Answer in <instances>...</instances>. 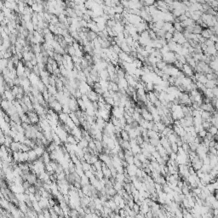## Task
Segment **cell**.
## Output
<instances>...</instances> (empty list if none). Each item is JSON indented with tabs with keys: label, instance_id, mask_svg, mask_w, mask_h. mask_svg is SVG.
<instances>
[{
	"label": "cell",
	"instance_id": "cell-1",
	"mask_svg": "<svg viewBox=\"0 0 218 218\" xmlns=\"http://www.w3.org/2000/svg\"><path fill=\"white\" fill-rule=\"evenodd\" d=\"M181 72H182L183 73H184V75H185L186 77H187V78H191L192 76L194 75V71H193V69L191 67V66H189L187 64L183 65Z\"/></svg>",
	"mask_w": 218,
	"mask_h": 218
},
{
	"label": "cell",
	"instance_id": "cell-2",
	"mask_svg": "<svg viewBox=\"0 0 218 218\" xmlns=\"http://www.w3.org/2000/svg\"><path fill=\"white\" fill-rule=\"evenodd\" d=\"M86 95H87L88 99H89V101H91V102H94V101H98V95L97 94L95 93V91H94L93 90H90V91H88V93L86 94Z\"/></svg>",
	"mask_w": 218,
	"mask_h": 218
},
{
	"label": "cell",
	"instance_id": "cell-3",
	"mask_svg": "<svg viewBox=\"0 0 218 218\" xmlns=\"http://www.w3.org/2000/svg\"><path fill=\"white\" fill-rule=\"evenodd\" d=\"M159 142H160V145L164 149H166V148H168L169 147V142L168 141L167 137H165V136H161L159 138Z\"/></svg>",
	"mask_w": 218,
	"mask_h": 218
},
{
	"label": "cell",
	"instance_id": "cell-4",
	"mask_svg": "<svg viewBox=\"0 0 218 218\" xmlns=\"http://www.w3.org/2000/svg\"><path fill=\"white\" fill-rule=\"evenodd\" d=\"M217 85V81H216V79L215 80H208V81L204 84V86H205V88L206 89H213L214 87H216V86Z\"/></svg>",
	"mask_w": 218,
	"mask_h": 218
},
{
	"label": "cell",
	"instance_id": "cell-5",
	"mask_svg": "<svg viewBox=\"0 0 218 218\" xmlns=\"http://www.w3.org/2000/svg\"><path fill=\"white\" fill-rule=\"evenodd\" d=\"M201 36H202L205 39H209L210 38V36L213 35L212 33H211V32H210V30L209 29V28H205V29H203L202 32H201Z\"/></svg>",
	"mask_w": 218,
	"mask_h": 218
},
{
	"label": "cell",
	"instance_id": "cell-6",
	"mask_svg": "<svg viewBox=\"0 0 218 218\" xmlns=\"http://www.w3.org/2000/svg\"><path fill=\"white\" fill-rule=\"evenodd\" d=\"M147 136L149 138H153V139H159L160 135L159 133L155 132V131H152V130H148L147 131Z\"/></svg>",
	"mask_w": 218,
	"mask_h": 218
},
{
	"label": "cell",
	"instance_id": "cell-7",
	"mask_svg": "<svg viewBox=\"0 0 218 218\" xmlns=\"http://www.w3.org/2000/svg\"><path fill=\"white\" fill-rule=\"evenodd\" d=\"M154 183H158V184H160V185H164L166 184V180H165V177L163 176V175H160L158 178H156L155 180H153Z\"/></svg>",
	"mask_w": 218,
	"mask_h": 218
},
{
	"label": "cell",
	"instance_id": "cell-8",
	"mask_svg": "<svg viewBox=\"0 0 218 218\" xmlns=\"http://www.w3.org/2000/svg\"><path fill=\"white\" fill-rule=\"evenodd\" d=\"M120 147L122 148L123 150H131V144H130V141H123L122 142L120 143Z\"/></svg>",
	"mask_w": 218,
	"mask_h": 218
},
{
	"label": "cell",
	"instance_id": "cell-9",
	"mask_svg": "<svg viewBox=\"0 0 218 218\" xmlns=\"http://www.w3.org/2000/svg\"><path fill=\"white\" fill-rule=\"evenodd\" d=\"M203 28L200 27L199 25H197V24H195L194 26H193V34H195V35H198V34H201V32H202Z\"/></svg>",
	"mask_w": 218,
	"mask_h": 218
},
{
	"label": "cell",
	"instance_id": "cell-10",
	"mask_svg": "<svg viewBox=\"0 0 218 218\" xmlns=\"http://www.w3.org/2000/svg\"><path fill=\"white\" fill-rule=\"evenodd\" d=\"M131 151H132V153H133V155L136 156V154L141 153V149H142V148L140 147V146H139V145H135V146L131 147Z\"/></svg>",
	"mask_w": 218,
	"mask_h": 218
},
{
	"label": "cell",
	"instance_id": "cell-11",
	"mask_svg": "<svg viewBox=\"0 0 218 218\" xmlns=\"http://www.w3.org/2000/svg\"><path fill=\"white\" fill-rule=\"evenodd\" d=\"M172 27H173V24L171 22H164L163 27H162V30H164V32H169Z\"/></svg>",
	"mask_w": 218,
	"mask_h": 218
},
{
	"label": "cell",
	"instance_id": "cell-12",
	"mask_svg": "<svg viewBox=\"0 0 218 218\" xmlns=\"http://www.w3.org/2000/svg\"><path fill=\"white\" fill-rule=\"evenodd\" d=\"M166 66H167V63H166L165 61H164V60H160V61L156 63V67L160 71H163V69Z\"/></svg>",
	"mask_w": 218,
	"mask_h": 218
},
{
	"label": "cell",
	"instance_id": "cell-13",
	"mask_svg": "<svg viewBox=\"0 0 218 218\" xmlns=\"http://www.w3.org/2000/svg\"><path fill=\"white\" fill-rule=\"evenodd\" d=\"M173 27L175 28V31L179 32V33H182L183 30H184V28L181 27L180 22H175V23H173Z\"/></svg>",
	"mask_w": 218,
	"mask_h": 218
},
{
	"label": "cell",
	"instance_id": "cell-14",
	"mask_svg": "<svg viewBox=\"0 0 218 218\" xmlns=\"http://www.w3.org/2000/svg\"><path fill=\"white\" fill-rule=\"evenodd\" d=\"M120 137L121 139H122L123 141H130L131 139H130V136H129V134L128 132H126L125 131H122L120 132Z\"/></svg>",
	"mask_w": 218,
	"mask_h": 218
},
{
	"label": "cell",
	"instance_id": "cell-15",
	"mask_svg": "<svg viewBox=\"0 0 218 218\" xmlns=\"http://www.w3.org/2000/svg\"><path fill=\"white\" fill-rule=\"evenodd\" d=\"M125 176L124 174L118 173L117 175H116V176H115L116 181H118V182H119V183H122V184H124V180H125Z\"/></svg>",
	"mask_w": 218,
	"mask_h": 218
},
{
	"label": "cell",
	"instance_id": "cell-16",
	"mask_svg": "<svg viewBox=\"0 0 218 218\" xmlns=\"http://www.w3.org/2000/svg\"><path fill=\"white\" fill-rule=\"evenodd\" d=\"M149 144L152 145L153 147H156L157 146L160 144L159 139H153V138H149Z\"/></svg>",
	"mask_w": 218,
	"mask_h": 218
},
{
	"label": "cell",
	"instance_id": "cell-17",
	"mask_svg": "<svg viewBox=\"0 0 218 218\" xmlns=\"http://www.w3.org/2000/svg\"><path fill=\"white\" fill-rule=\"evenodd\" d=\"M132 119H134V121H136V122H139V121L142 119V115H141L139 113L135 111L132 114Z\"/></svg>",
	"mask_w": 218,
	"mask_h": 218
},
{
	"label": "cell",
	"instance_id": "cell-18",
	"mask_svg": "<svg viewBox=\"0 0 218 218\" xmlns=\"http://www.w3.org/2000/svg\"><path fill=\"white\" fill-rule=\"evenodd\" d=\"M202 127L204 130H205V131H208L209 128H210V126H211V124H210L209 121H206V120H202Z\"/></svg>",
	"mask_w": 218,
	"mask_h": 218
},
{
	"label": "cell",
	"instance_id": "cell-19",
	"mask_svg": "<svg viewBox=\"0 0 218 218\" xmlns=\"http://www.w3.org/2000/svg\"><path fill=\"white\" fill-rule=\"evenodd\" d=\"M155 125H157V127H158V133H161L162 131L165 129V125H164L163 123H161L159 121V122H156Z\"/></svg>",
	"mask_w": 218,
	"mask_h": 218
},
{
	"label": "cell",
	"instance_id": "cell-20",
	"mask_svg": "<svg viewBox=\"0 0 218 218\" xmlns=\"http://www.w3.org/2000/svg\"><path fill=\"white\" fill-rule=\"evenodd\" d=\"M102 164H103V163H102V162H101V160H99V159H98L97 161L93 165L95 166V169H96V171H97V170H101V168H102Z\"/></svg>",
	"mask_w": 218,
	"mask_h": 218
},
{
	"label": "cell",
	"instance_id": "cell-21",
	"mask_svg": "<svg viewBox=\"0 0 218 218\" xmlns=\"http://www.w3.org/2000/svg\"><path fill=\"white\" fill-rule=\"evenodd\" d=\"M207 132H209L210 134H211L212 136H215V135H217V128L215 126H211L209 128V130L207 131Z\"/></svg>",
	"mask_w": 218,
	"mask_h": 218
},
{
	"label": "cell",
	"instance_id": "cell-22",
	"mask_svg": "<svg viewBox=\"0 0 218 218\" xmlns=\"http://www.w3.org/2000/svg\"><path fill=\"white\" fill-rule=\"evenodd\" d=\"M123 185H124V184H122V183H119V182H118V181H116V182L113 184V188L115 189V191H116V192H119V190L123 189Z\"/></svg>",
	"mask_w": 218,
	"mask_h": 218
},
{
	"label": "cell",
	"instance_id": "cell-23",
	"mask_svg": "<svg viewBox=\"0 0 218 218\" xmlns=\"http://www.w3.org/2000/svg\"><path fill=\"white\" fill-rule=\"evenodd\" d=\"M142 162H140L136 157H134V165L136 166L137 169H142Z\"/></svg>",
	"mask_w": 218,
	"mask_h": 218
},
{
	"label": "cell",
	"instance_id": "cell-24",
	"mask_svg": "<svg viewBox=\"0 0 218 218\" xmlns=\"http://www.w3.org/2000/svg\"><path fill=\"white\" fill-rule=\"evenodd\" d=\"M117 156L120 160H125V153H124V150L123 149L119 150L117 153Z\"/></svg>",
	"mask_w": 218,
	"mask_h": 218
},
{
	"label": "cell",
	"instance_id": "cell-25",
	"mask_svg": "<svg viewBox=\"0 0 218 218\" xmlns=\"http://www.w3.org/2000/svg\"><path fill=\"white\" fill-rule=\"evenodd\" d=\"M181 148H182V150L184 151V152L186 153L187 154V153L190 151V148H189V146H188V144H187V142H184L182 144V146L181 147Z\"/></svg>",
	"mask_w": 218,
	"mask_h": 218
},
{
	"label": "cell",
	"instance_id": "cell-26",
	"mask_svg": "<svg viewBox=\"0 0 218 218\" xmlns=\"http://www.w3.org/2000/svg\"><path fill=\"white\" fill-rule=\"evenodd\" d=\"M169 147L171 148L172 152L175 153H177V151H178V147H177L176 143H170L169 144Z\"/></svg>",
	"mask_w": 218,
	"mask_h": 218
},
{
	"label": "cell",
	"instance_id": "cell-27",
	"mask_svg": "<svg viewBox=\"0 0 218 218\" xmlns=\"http://www.w3.org/2000/svg\"><path fill=\"white\" fill-rule=\"evenodd\" d=\"M118 215H119V216H120L121 218H125V216H128V215H127V213H126V211H125L124 209H120V210H119V214H118Z\"/></svg>",
	"mask_w": 218,
	"mask_h": 218
},
{
	"label": "cell",
	"instance_id": "cell-28",
	"mask_svg": "<svg viewBox=\"0 0 218 218\" xmlns=\"http://www.w3.org/2000/svg\"><path fill=\"white\" fill-rule=\"evenodd\" d=\"M136 143H137V145H139V146H141V145L143 144V138L142 137V136H136Z\"/></svg>",
	"mask_w": 218,
	"mask_h": 218
},
{
	"label": "cell",
	"instance_id": "cell-29",
	"mask_svg": "<svg viewBox=\"0 0 218 218\" xmlns=\"http://www.w3.org/2000/svg\"><path fill=\"white\" fill-rule=\"evenodd\" d=\"M132 210H133V211L136 213V214H139V212H140V205H138L137 204H136V203H135V204H134V206H133Z\"/></svg>",
	"mask_w": 218,
	"mask_h": 218
},
{
	"label": "cell",
	"instance_id": "cell-30",
	"mask_svg": "<svg viewBox=\"0 0 218 218\" xmlns=\"http://www.w3.org/2000/svg\"><path fill=\"white\" fill-rule=\"evenodd\" d=\"M112 48H113V51L114 53H116V54H119V52H121V49H120V47L119 46V45H117V44H115L114 46H112Z\"/></svg>",
	"mask_w": 218,
	"mask_h": 218
},
{
	"label": "cell",
	"instance_id": "cell-31",
	"mask_svg": "<svg viewBox=\"0 0 218 218\" xmlns=\"http://www.w3.org/2000/svg\"><path fill=\"white\" fill-rule=\"evenodd\" d=\"M206 133H207V131H205V130H202V131H200L199 133H198V136H199V137H201V138H204V136H206Z\"/></svg>",
	"mask_w": 218,
	"mask_h": 218
},
{
	"label": "cell",
	"instance_id": "cell-32",
	"mask_svg": "<svg viewBox=\"0 0 218 218\" xmlns=\"http://www.w3.org/2000/svg\"><path fill=\"white\" fill-rule=\"evenodd\" d=\"M208 152L210 153L214 154V155H217V150H216L215 147H209Z\"/></svg>",
	"mask_w": 218,
	"mask_h": 218
},
{
	"label": "cell",
	"instance_id": "cell-33",
	"mask_svg": "<svg viewBox=\"0 0 218 218\" xmlns=\"http://www.w3.org/2000/svg\"><path fill=\"white\" fill-rule=\"evenodd\" d=\"M211 91H212V94L214 96L217 97V95H218V89H217V86L214 87L213 89H211Z\"/></svg>",
	"mask_w": 218,
	"mask_h": 218
},
{
	"label": "cell",
	"instance_id": "cell-34",
	"mask_svg": "<svg viewBox=\"0 0 218 218\" xmlns=\"http://www.w3.org/2000/svg\"><path fill=\"white\" fill-rule=\"evenodd\" d=\"M169 159L175 161V159H176V157H177V153H171L169 155Z\"/></svg>",
	"mask_w": 218,
	"mask_h": 218
},
{
	"label": "cell",
	"instance_id": "cell-35",
	"mask_svg": "<svg viewBox=\"0 0 218 218\" xmlns=\"http://www.w3.org/2000/svg\"><path fill=\"white\" fill-rule=\"evenodd\" d=\"M145 218H154L153 213L151 212V210H149L148 212H147L146 214H145Z\"/></svg>",
	"mask_w": 218,
	"mask_h": 218
},
{
	"label": "cell",
	"instance_id": "cell-36",
	"mask_svg": "<svg viewBox=\"0 0 218 218\" xmlns=\"http://www.w3.org/2000/svg\"><path fill=\"white\" fill-rule=\"evenodd\" d=\"M128 164H127V162L125 161V160H121V166H122L124 169H126L127 167H128Z\"/></svg>",
	"mask_w": 218,
	"mask_h": 218
},
{
	"label": "cell",
	"instance_id": "cell-37",
	"mask_svg": "<svg viewBox=\"0 0 218 218\" xmlns=\"http://www.w3.org/2000/svg\"><path fill=\"white\" fill-rule=\"evenodd\" d=\"M127 215H128V216H131V217H135L136 214L134 212V211H133V210H131H131H130L128 212H127Z\"/></svg>",
	"mask_w": 218,
	"mask_h": 218
},
{
	"label": "cell",
	"instance_id": "cell-38",
	"mask_svg": "<svg viewBox=\"0 0 218 218\" xmlns=\"http://www.w3.org/2000/svg\"><path fill=\"white\" fill-rule=\"evenodd\" d=\"M135 218H145V216L144 215H142V214H136V216H135Z\"/></svg>",
	"mask_w": 218,
	"mask_h": 218
}]
</instances>
